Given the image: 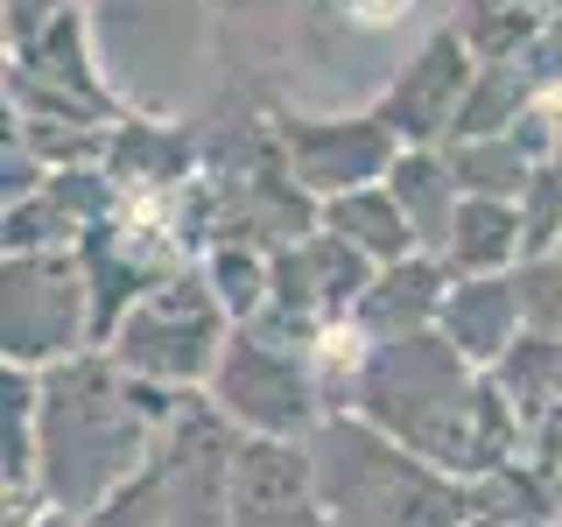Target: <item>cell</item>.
<instances>
[{"label":"cell","mask_w":562,"mask_h":527,"mask_svg":"<svg viewBox=\"0 0 562 527\" xmlns=\"http://www.w3.org/2000/svg\"><path fill=\"white\" fill-rule=\"evenodd\" d=\"M359 14H366V22H394L401 0H359Z\"/></svg>","instance_id":"6da1fadb"}]
</instances>
